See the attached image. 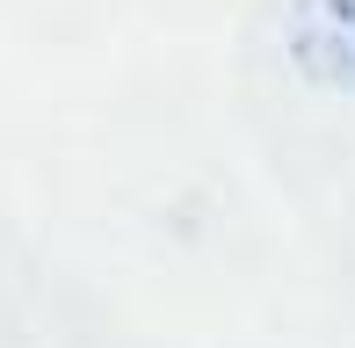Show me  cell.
<instances>
[{
    "mask_svg": "<svg viewBox=\"0 0 355 348\" xmlns=\"http://www.w3.org/2000/svg\"><path fill=\"white\" fill-rule=\"evenodd\" d=\"M290 66L319 87H355V0H290Z\"/></svg>",
    "mask_w": 355,
    "mask_h": 348,
    "instance_id": "obj_1",
    "label": "cell"
}]
</instances>
